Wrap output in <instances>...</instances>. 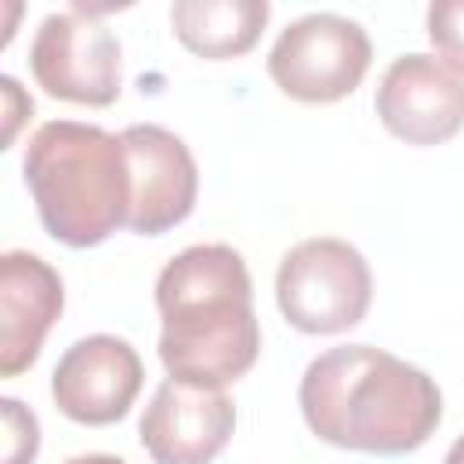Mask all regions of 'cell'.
Segmentation results:
<instances>
[{
    "label": "cell",
    "mask_w": 464,
    "mask_h": 464,
    "mask_svg": "<svg viewBox=\"0 0 464 464\" xmlns=\"http://www.w3.org/2000/svg\"><path fill=\"white\" fill-rule=\"evenodd\" d=\"M297 402L315 439L377 457L420 450L442 420L439 384L420 366L373 344H341L315 355Z\"/></svg>",
    "instance_id": "cell-1"
},
{
    "label": "cell",
    "mask_w": 464,
    "mask_h": 464,
    "mask_svg": "<svg viewBox=\"0 0 464 464\" xmlns=\"http://www.w3.org/2000/svg\"><path fill=\"white\" fill-rule=\"evenodd\" d=\"M156 308L163 319L160 362L174 381L225 388L257 362L254 286L243 254L228 243L174 254L156 279Z\"/></svg>",
    "instance_id": "cell-2"
},
{
    "label": "cell",
    "mask_w": 464,
    "mask_h": 464,
    "mask_svg": "<svg viewBox=\"0 0 464 464\" xmlns=\"http://www.w3.org/2000/svg\"><path fill=\"white\" fill-rule=\"evenodd\" d=\"M22 174L51 239L98 246L130 210V167L120 134L94 123L51 120L25 141Z\"/></svg>",
    "instance_id": "cell-3"
},
{
    "label": "cell",
    "mask_w": 464,
    "mask_h": 464,
    "mask_svg": "<svg viewBox=\"0 0 464 464\" xmlns=\"http://www.w3.org/2000/svg\"><path fill=\"white\" fill-rule=\"evenodd\" d=\"M373 276L366 257L337 236H315L290 246L276 272L283 319L301 334H344L370 312Z\"/></svg>",
    "instance_id": "cell-4"
},
{
    "label": "cell",
    "mask_w": 464,
    "mask_h": 464,
    "mask_svg": "<svg viewBox=\"0 0 464 464\" xmlns=\"http://www.w3.org/2000/svg\"><path fill=\"white\" fill-rule=\"evenodd\" d=\"M373 47L355 18L337 11H315L294 18L268 51V76L276 87L297 102L326 105L352 94L366 69Z\"/></svg>",
    "instance_id": "cell-5"
},
{
    "label": "cell",
    "mask_w": 464,
    "mask_h": 464,
    "mask_svg": "<svg viewBox=\"0 0 464 464\" xmlns=\"http://www.w3.org/2000/svg\"><path fill=\"white\" fill-rule=\"evenodd\" d=\"M29 69L51 98L102 109L120 98L123 47L105 22L72 4L40 22L29 47Z\"/></svg>",
    "instance_id": "cell-6"
},
{
    "label": "cell",
    "mask_w": 464,
    "mask_h": 464,
    "mask_svg": "<svg viewBox=\"0 0 464 464\" xmlns=\"http://www.w3.org/2000/svg\"><path fill=\"white\" fill-rule=\"evenodd\" d=\"M130 167L127 228L138 236H163L181 225L199 196V170L188 145L160 123H130L120 130Z\"/></svg>",
    "instance_id": "cell-7"
},
{
    "label": "cell",
    "mask_w": 464,
    "mask_h": 464,
    "mask_svg": "<svg viewBox=\"0 0 464 464\" xmlns=\"http://www.w3.org/2000/svg\"><path fill=\"white\" fill-rule=\"evenodd\" d=\"M373 109L406 145H442L464 127V72L435 54H399L381 83Z\"/></svg>",
    "instance_id": "cell-8"
},
{
    "label": "cell",
    "mask_w": 464,
    "mask_h": 464,
    "mask_svg": "<svg viewBox=\"0 0 464 464\" xmlns=\"http://www.w3.org/2000/svg\"><path fill=\"white\" fill-rule=\"evenodd\" d=\"M145 381V366L130 341L112 334H91L65 348L51 373L54 406L76 424H116L134 406Z\"/></svg>",
    "instance_id": "cell-9"
},
{
    "label": "cell",
    "mask_w": 464,
    "mask_h": 464,
    "mask_svg": "<svg viewBox=\"0 0 464 464\" xmlns=\"http://www.w3.org/2000/svg\"><path fill=\"white\" fill-rule=\"evenodd\" d=\"M236 428V406L221 388L167 377L141 413L138 439L152 464H210Z\"/></svg>",
    "instance_id": "cell-10"
},
{
    "label": "cell",
    "mask_w": 464,
    "mask_h": 464,
    "mask_svg": "<svg viewBox=\"0 0 464 464\" xmlns=\"http://www.w3.org/2000/svg\"><path fill=\"white\" fill-rule=\"evenodd\" d=\"M65 308L62 276L29 250L0 257V373L18 377L44 348L47 330Z\"/></svg>",
    "instance_id": "cell-11"
},
{
    "label": "cell",
    "mask_w": 464,
    "mask_h": 464,
    "mask_svg": "<svg viewBox=\"0 0 464 464\" xmlns=\"http://www.w3.org/2000/svg\"><path fill=\"white\" fill-rule=\"evenodd\" d=\"M268 14V0H178L170 7V25L181 47L218 62L246 54L261 40Z\"/></svg>",
    "instance_id": "cell-12"
},
{
    "label": "cell",
    "mask_w": 464,
    "mask_h": 464,
    "mask_svg": "<svg viewBox=\"0 0 464 464\" xmlns=\"http://www.w3.org/2000/svg\"><path fill=\"white\" fill-rule=\"evenodd\" d=\"M428 36L446 65L464 72V0H439L428 7Z\"/></svg>",
    "instance_id": "cell-13"
},
{
    "label": "cell",
    "mask_w": 464,
    "mask_h": 464,
    "mask_svg": "<svg viewBox=\"0 0 464 464\" xmlns=\"http://www.w3.org/2000/svg\"><path fill=\"white\" fill-rule=\"evenodd\" d=\"M0 410H4V431H7L4 464H33V457L40 450V424H36V417L18 399H0Z\"/></svg>",
    "instance_id": "cell-14"
},
{
    "label": "cell",
    "mask_w": 464,
    "mask_h": 464,
    "mask_svg": "<svg viewBox=\"0 0 464 464\" xmlns=\"http://www.w3.org/2000/svg\"><path fill=\"white\" fill-rule=\"evenodd\" d=\"M65 464H127V460L112 453H83V457H69Z\"/></svg>",
    "instance_id": "cell-15"
},
{
    "label": "cell",
    "mask_w": 464,
    "mask_h": 464,
    "mask_svg": "<svg viewBox=\"0 0 464 464\" xmlns=\"http://www.w3.org/2000/svg\"><path fill=\"white\" fill-rule=\"evenodd\" d=\"M442 464H464V435L446 450V460H442Z\"/></svg>",
    "instance_id": "cell-16"
}]
</instances>
